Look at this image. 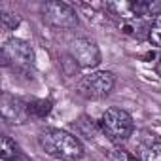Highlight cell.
I'll use <instances>...</instances> for the list:
<instances>
[{
    "instance_id": "1",
    "label": "cell",
    "mask_w": 161,
    "mask_h": 161,
    "mask_svg": "<svg viewBox=\"0 0 161 161\" xmlns=\"http://www.w3.org/2000/svg\"><path fill=\"white\" fill-rule=\"evenodd\" d=\"M40 146L42 150L63 161H80L84 157V146L74 135L63 129H46L40 133Z\"/></svg>"
},
{
    "instance_id": "2",
    "label": "cell",
    "mask_w": 161,
    "mask_h": 161,
    "mask_svg": "<svg viewBox=\"0 0 161 161\" xmlns=\"http://www.w3.org/2000/svg\"><path fill=\"white\" fill-rule=\"evenodd\" d=\"M99 125H101V131L112 142H123V140H127L133 135V129H135L133 118L125 110L116 108V106L106 108V112L103 114Z\"/></svg>"
},
{
    "instance_id": "3",
    "label": "cell",
    "mask_w": 161,
    "mask_h": 161,
    "mask_svg": "<svg viewBox=\"0 0 161 161\" xmlns=\"http://www.w3.org/2000/svg\"><path fill=\"white\" fill-rule=\"evenodd\" d=\"M114 74L108 70H97L91 74H86L78 82L76 91L86 99H103L114 89Z\"/></svg>"
},
{
    "instance_id": "4",
    "label": "cell",
    "mask_w": 161,
    "mask_h": 161,
    "mask_svg": "<svg viewBox=\"0 0 161 161\" xmlns=\"http://www.w3.org/2000/svg\"><path fill=\"white\" fill-rule=\"evenodd\" d=\"M2 63L14 64V66H32L34 64V49L25 40L10 38L2 47Z\"/></svg>"
},
{
    "instance_id": "5",
    "label": "cell",
    "mask_w": 161,
    "mask_h": 161,
    "mask_svg": "<svg viewBox=\"0 0 161 161\" xmlns=\"http://www.w3.org/2000/svg\"><path fill=\"white\" fill-rule=\"evenodd\" d=\"M44 19L57 29H74L78 25L76 12L64 2H46L42 8Z\"/></svg>"
},
{
    "instance_id": "6",
    "label": "cell",
    "mask_w": 161,
    "mask_h": 161,
    "mask_svg": "<svg viewBox=\"0 0 161 161\" xmlns=\"http://www.w3.org/2000/svg\"><path fill=\"white\" fill-rule=\"evenodd\" d=\"M72 59L84 68H93L101 63V49L95 40L89 38H78L70 44Z\"/></svg>"
},
{
    "instance_id": "7",
    "label": "cell",
    "mask_w": 161,
    "mask_h": 161,
    "mask_svg": "<svg viewBox=\"0 0 161 161\" xmlns=\"http://www.w3.org/2000/svg\"><path fill=\"white\" fill-rule=\"evenodd\" d=\"M0 114H2L4 121H8L12 125L25 123L31 118L29 103H23L21 99L14 97L10 93H2V97H0Z\"/></svg>"
},
{
    "instance_id": "8",
    "label": "cell",
    "mask_w": 161,
    "mask_h": 161,
    "mask_svg": "<svg viewBox=\"0 0 161 161\" xmlns=\"http://www.w3.org/2000/svg\"><path fill=\"white\" fill-rule=\"evenodd\" d=\"M0 157H2V161L19 157V148L10 136H2V142H0Z\"/></svg>"
},
{
    "instance_id": "9",
    "label": "cell",
    "mask_w": 161,
    "mask_h": 161,
    "mask_svg": "<svg viewBox=\"0 0 161 161\" xmlns=\"http://www.w3.org/2000/svg\"><path fill=\"white\" fill-rule=\"evenodd\" d=\"M49 112H51V101L38 99V101H31L29 103V114H31V118H46Z\"/></svg>"
},
{
    "instance_id": "10",
    "label": "cell",
    "mask_w": 161,
    "mask_h": 161,
    "mask_svg": "<svg viewBox=\"0 0 161 161\" xmlns=\"http://www.w3.org/2000/svg\"><path fill=\"white\" fill-rule=\"evenodd\" d=\"M140 161H161V140H153L142 148Z\"/></svg>"
},
{
    "instance_id": "11",
    "label": "cell",
    "mask_w": 161,
    "mask_h": 161,
    "mask_svg": "<svg viewBox=\"0 0 161 161\" xmlns=\"http://www.w3.org/2000/svg\"><path fill=\"white\" fill-rule=\"evenodd\" d=\"M148 40L152 42V46H161V15H157L148 27Z\"/></svg>"
},
{
    "instance_id": "12",
    "label": "cell",
    "mask_w": 161,
    "mask_h": 161,
    "mask_svg": "<svg viewBox=\"0 0 161 161\" xmlns=\"http://www.w3.org/2000/svg\"><path fill=\"white\" fill-rule=\"evenodd\" d=\"M19 23H21V17H19L17 14H10V12H4V14H2V31H4V32L14 31Z\"/></svg>"
},
{
    "instance_id": "13",
    "label": "cell",
    "mask_w": 161,
    "mask_h": 161,
    "mask_svg": "<svg viewBox=\"0 0 161 161\" xmlns=\"http://www.w3.org/2000/svg\"><path fill=\"white\" fill-rule=\"evenodd\" d=\"M108 161H138V159L121 148H114L108 152Z\"/></svg>"
},
{
    "instance_id": "14",
    "label": "cell",
    "mask_w": 161,
    "mask_h": 161,
    "mask_svg": "<svg viewBox=\"0 0 161 161\" xmlns=\"http://www.w3.org/2000/svg\"><path fill=\"white\" fill-rule=\"evenodd\" d=\"M8 161H21V157H17V159H8Z\"/></svg>"
}]
</instances>
